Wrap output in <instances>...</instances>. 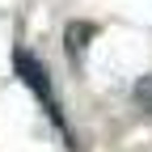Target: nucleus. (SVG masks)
<instances>
[{
    "mask_svg": "<svg viewBox=\"0 0 152 152\" xmlns=\"http://www.w3.org/2000/svg\"><path fill=\"white\" fill-rule=\"evenodd\" d=\"M13 72L21 76V85L34 93L38 102H42V110L51 114V123L59 127V131H68V127H64V110H59V102H55V89H51V72L42 68V59H38V55H30L26 47H17V51H13Z\"/></svg>",
    "mask_w": 152,
    "mask_h": 152,
    "instance_id": "nucleus-1",
    "label": "nucleus"
},
{
    "mask_svg": "<svg viewBox=\"0 0 152 152\" xmlns=\"http://www.w3.org/2000/svg\"><path fill=\"white\" fill-rule=\"evenodd\" d=\"M93 34H97V26H89V21H72V26L64 30V42H68V55H72V59L85 55V47H89Z\"/></svg>",
    "mask_w": 152,
    "mask_h": 152,
    "instance_id": "nucleus-2",
    "label": "nucleus"
},
{
    "mask_svg": "<svg viewBox=\"0 0 152 152\" xmlns=\"http://www.w3.org/2000/svg\"><path fill=\"white\" fill-rule=\"evenodd\" d=\"M135 102H140L144 114H152V76H144V80L135 85Z\"/></svg>",
    "mask_w": 152,
    "mask_h": 152,
    "instance_id": "nucleus-3",
    "label": "nucleus"
}]
</instances>
